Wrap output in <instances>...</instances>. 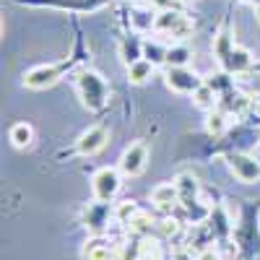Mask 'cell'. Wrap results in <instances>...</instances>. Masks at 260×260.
Returning <instances> with one entry per match:
<instances>
[{
  "instance_id": "cell-1",
  "label": "cell",
  "mask_w": 260,
  "mask_h": 260,
  "mask_svg": "<svg viewBox=\"0 0 260 260\" xmlns=\"http://www.w3.org/2000/svg\"><path fill=\"white\" fill-rule=\"evenodd\" d=\"M76 86H78V96H81L86 110L99 112L110 102V86H107V81L96 71L86 68V71L76 73Z\"/></svg>"
},
{
  "instance_id": "cell-2",
  "label": "cell",
  "mask_w": 260,
  "mask_h": 260,
  "mask_svg": "<svg viewBox=\"0 0 260 260\" xmlns=\"http://www.w3.org/2000/svg\"><path fill=\"white\" fill-rule=\"evenodd\" d=\"M154 31H156L159 37L182 42V39H187V37L195 31V24H192V18H190L187 13H182L180 8H167V11H156Z\"/></svg>"
},
{
  "instance_id": "cell-3",
  "label": "cell",
  "mask_w": 260,
  "mask_h": 260,
  "mask_svg": "<svg viewBox=\"0 0 260 260\" xmlns=\"http://www.w3.org/2000/svg\"><path fill=\"white\" fill-rule=\"evenodd\" d=\"M175 185H177V195H180V206L192 216V219L211 216L206 208H201V185H198V177L190 175V172H182V175L175 180Z\"/></svg>"
},
{
  "instance_id": "cell-4",
  "label": "cell",
  "mask_w": 260,
  "mask_h": 260,
  "mask_svg": "<svg viewBox=\"0 0 260 260\" xmlns=\"http://www.w3.org/2000/svg\"><path fill=\"white\" fill-rule=\"evenodd\" d=\"M71 68V62H50V65H34L24 73V86L26 89H34V91H42V89H50L55 86L65 71Z\"/></svg>"
},
{
  "instance_id": "cell-5",
  "label": "cell",
  "mask_w": 260,
  "mask_h": 260,
  "mask_svg": "<svg viewBox=\"0 0 260 260\" xmlns=\"http://www.w3.org/2000/svg\"><path fill=\"white\" fill-rule=\"evenodd\" d=\"M122 187V172L120 167H102L96 175L91 177V190H94V198L104 201V203H112L117 198V192Z\"/></svg>"
},
{
  "instance_id": "cell-6",
  "label": "cell",
  "mask_w": 260,
  "mask_h": 260,
  "mask_svg": "<svg viewBox=\"0 0 260 260\" xmlns=\"http://www.w3.org/2000/svg\"><path fill=\"white\" fill-rule=\"evenodd\" d=\"M164 81L172 91H177V94H195L203 86V78L190 71L187 65H180V68H164Z\"/></svg>"
},
{
  "instance_id": "cell-7",
  "label": "cell",
  "mask_w": 260,
  "mask_h": 260,
  "mask_svg": "<svg viewBox=\"0 0 260 260\" xmlns=\"http://www.w3.org/2000/svg\"><path fill=\"white\" fill-rule=\"evenodd\" d=\"M146 164H148V146L143 141H136L122 151L117 167H120V172L125 177H138V175L146 172Z\"/></svg>"
},
{
  "instance_id": "cell-8",
  "label": "cell",
  "mask_w": 260,
  "mask_h": 260,
  "mask_svg": "<svg viewBox=\"0 0 260 260\" xmlns=\"http://www.w3.org/2000/svg\"><path fill=\"white\" fill-rule=\"evenodd\" d=\"M229 161V169H232V175L240 180V182H257L260 180V159H255L252 154H242V151H234V154L226 156Z\"/></svg>"
},
{
  "instance_id": "cell-9",
  "label": "cell",
  "mask_w": 260,
  "mask_h": 260,
  "mask_svg": "<svg viewBox=\"0 0 260 260\" xmlns=\"http://www.w3.org/2000/svg\"><path fill=\"white\" fill-rule=\"evenodd\" d=\"M120 255H122V247L102 234H94L83 245V260H120Z\"/></svg>"
},
{
  "instance_id": "cell-10",
  "label": "cell",
  "mask_w": 260,
  "mask_h": 260,
  "mask_svg": "<svg viewBox=\"0 0 260 260\" xmlns=\"http://www.w3.org/2000/svg\"><path fill=\"white\" fill-rule=\"evenodd\" d=\"M107 141H110V133H107V127L102 125H91L89 130H83V133L78 136L76 141V151L81 156H94L99 154V151L107 146Z\"/></svg>"
},
{
  "instance_id": "cell-11",
  "label": "cell",
  "mask_w": 260,
  "mask_h": 260,
  "mask_svg": "<svg viewBox=\"0 0 260 260\" xmlns=\"http://www.w3.org/2000/svg\"><path fill=\"white\" fill-rule=\"evenodd\" d=\"M219 65H221V71H226V73H232V76H242V73H250V71H255V57L245 50V47H232L221 60H219Z\"/></svg>"
},
{
  "instance_id": "cell-12",
  "label": "cell",
  "mask_w": 260,
  "mask_h": 260,
  "mask_svg": "<svg viewBox=\"0 0 260 260\" xmlns=\"http://www.w3.org/2000/svg\"><path fill=\"white\" fill-rule=\"evenodd\" d=\"M151 203L159 213H172L175 206H180V195H177V185L175 182H161L151 190Z\"/></svg>"
},
{
  "instance_id": "cell-13",
  "label": "cell",
  "mask_w": 260,
  "mask_h": 260,
  "mask_svg": "<svg viewBox=\"0 0 260 260\" xmlns=\"http://www.w3.org/2000/svg\"><path fill=\"white\" fill-rule=\"evenodd\" d=\"M112 216H115V211L110 208V203L96 201V203H89V208L83 211V221H86V226H89L94 234H102Z\"/></svg>"
},
{
  "instance_id": "cell-14",
  "label": "cell",
  "mask_w": 260,
  "mask_h": 260,
  "mask_svg": "<svg viewBox=\"0 0 260 260\" xmlns=\"http://www.w3.org/2000/svg\"><path fill=\"white\" fill-rule=\"evenodd\" d=\"M250 102H252V96L242 94L240 89H232V91H226V94L219 96V107L229 117H245L247 110H250Z\"/></svg>"
},
{
  "instance_id": "cell-15",
  "label": "cell",
  "mask_w": 260,
  "mask_h": 260,
  "mask_svg": "<svg viewBox=\"0 0 260 260\" xmlns=\"http://www.w3.org/2000/svg\"><path fill=\"white\" fill-rule=\"evenodd\" d=\"M154 24H156V11L151 6L141 3V6H136L133 11H130V26H133L136 31H151Z\"/></svg>"
},
{
  "instance_id": "cell-16",
  "label": "cell",
  "mask_w": 260,
  "mask_h": 260,
  "mask_svg": "<svg viewBox=\"0 0 260 260\" xmlns=\"http://www.w3.org/2000/svg\"><path fill=\"white\" fill-rule=\"evenodd\" d=\"M154 71H156V65L151 62V60H146V57H141V60H136V62L127 65V81L136 83V86H143V83L151 81Z\"/></svg>"
},
{
  "instance_id": "cell-17",
  "label": "cell",
  "mask_w": 260,
  "mask_h": 260,
  "mask_svg": "<svg viewBox=\"0 0 260 260\" xmlns=\"http://www.w3.org/2000/svg\"><path fill=\"white\" fill-rule=\"evenodd\" d=\"M229 120L232 117L221 110V107H213V110L208 112V117H206V130H208L211 136L219 138V136H224L226 130H229Z\"/></svg>"
},
{
  "instance_id": "cell-18",
  "label": "cell",
  "mask_w": 260,
  "mask_h": 260,
  "mask_svg": "<svg viewBox=\"0 0 260 260\" xmlns=\"http://www.w3.org/2000/svg\"><path fill=\"white\" fill-rule=\"evenodd\" d=\"M192 60V50L187 47V45H169V50H167V60H164V65L167 68H180V65H187Z\"/></svg>"
},
{
  "instance_id": "cell-19",
  "label": "cell",
  "mask_w": 260,
  "mask_h": 260,
  "mask_svg": "<svg viewBox=\"0 0 260 260\" xmlns=\"http://www.w3.org/2000/svg\"><path fill=\"white\" fill-rule=\"evenodd\" d=\"M11 143L16 146V148H29L31 143H34V127L29 125V122H16L13 127H11Z\"/></svg>"
},
{
  "instance_id": "cell-20",
  "label": "cell",
  "mask_w": 260,
  "mask_h": 260,
  "mask_svg": "<svg viewBox=\"0 0 260 260\" xmlns=\"http://www.w3.org/2000/svg\"><path fill=\"white\" fill-rule=\"evenodd\" d=\"M192 102H195V107H201V110L211 112L213 107H219V94H216V91L211 89V86L203 81V86L192 94Z\"/></svg>"
},
{
  "instance_id": "cell-21",
  "label": "cell",
  "mask_w": 260,
  "mask_h": 260,
  "mask_svg": "<svg viewBox=\"0 0 260 260\" xmlns=\"http://www.w3.org/2000/svg\"><path fill=\"white\" fill-rule=\"evenodd\" d=\"M120 57H122V62H125V65L141 60V57H143V42H141V39H136V37H127V39L122 42V45H120Z\"/></svg>"
},
{
  "instance_id": "cell-22",
  "label": "cell",
  "mask_w": 260,
  "mask_h": 260,
  "mask_svg": "<svg viewBox=\"0 0 260 260\" xmlns=\"http://www.w3.org/2000/svg\"><path fill=\"white\" fill-rule=\"evenodd\" d=\"M232 47H234V37H232L229 29H221L219 34L213 37V55H216V60H221Z\"/></svg>"
},
{
  "instance_id": "cell-23",
  "label": "cell",
  "mask_w": 260,
  "mask_h": 260,
  "mask_svg": "<svg viewBox=\"0 0 260 260\" xmlns=\"http://www.w3.org/2000/svg\"><path fill=\"white\" fill-rule=\"evenodd\" d=\"M167 50H169V47L159 45L156 39H154V42H143V57H146V60H151L154 65H159V62H164V60H167Z\"/></svg>"
},
{
  "instance_id": "cell-24",
  "label": "cell",
  "mask_w": 260,
  "mask_h": 260,
  "mask_svg": "<svg viewBox=\"0 0 260 260\" xmlns=\"http://www.w3.org/2000/svg\"><path fill=\"white\" fill-rule=\"evenodd\" d=\"M211 89L216 91V94H226V91H232L234 89V81H232V73H226V71H221V73H216V76H211V81H206Z\"/></svg>"
},
{
  "instance_id": "cell-25",
  "label": "cell",
  "mask_w": 260,
  "mask_h": 260,
  "mask_svg": "<svg viewBox=\"0 0 260 260\" xmlns=\"http://www.w3.org/2000/svg\"><path fill=\"white\" fill-rule=\"evenodd\" d=\"M195 260H221V252L216 250V247H206V250L198 252V257H195Z\"/></svg>"
},
{
  "instance_id": "cell-26",
  "label": "cell",
  "mask_w": 260,
  "mask_h": 260,
  "mask_svg": "<svg viewBox=\"0 0 260 260\" xmlns=\"http://www.w3.org/2000/svg\"><path fill=\"white\" fill-rule=\"evenodd\" d=\"M245 117H255V120L260 122V96H252L250 110H247V115H245Z\"/></svg>"
},
{
  "instance_id": "cell-27",
  "label": "cell",
  "mask_w": 260,
  "mask_h": 260,
  "mask_svg": "<svg viewBox=\"0 0 260 260\" xmlns=\"http://www.w3.org/2000/svg\"><path fill=\"white\" fill-rule=\"evenodd\" d=\"M177 0H148V6L151 8H156V11H167V8H175Z\"/></svg>"
},
{
  "instance_id": "cell-28",
  "label": "cell",
  "mask_w": 260,
  "mask_h": 260,
  "mask_svg": "<svg viewBox=\"0 0 260 260\" xmlns=\"http://www.w3.org/2000/svg\"><path fill=\"white\" fill-rule=\"evenodd\" d=\"M172 260H195V257H192V252H187V250H177L175 255H172Z\"/></svg>"
},
{
  "instance_id": "cell-29",
  "label": "cell",
  "mask_w": 260,
  "mask_h": 260,
  "mask_svg": "<svg viewBox=\"0 0 260 260\" xmlns=\"http://www.w3.org/2000/svg\"><path fill=\"white\" fill-rule=\"evenodd\" d=\"M120 260H146V257H138V255H122Z\"/></svg>"
},
{
  "instance_id": "cell-30",
  "label": "cell",
  "mask_w": 260,
  "mask_h": 260,
  "mask_svg": "<svg viewBox=\"0 0 260 260\" xmlns=\"http://www.w3.org/2000/svg\"><path fill=\"white\" fill-rule=\"evenodd\" d=\"M245 3H250V6H255V8H257V6H260V0H245Z\"/></svg>"
},
{
  "instance_id": "cell-31",
  "label": "cell",
  "mask_w": 260,
  "mask_h": 260,
  "mask_svg": "<svg viewBox=\"0 0 260 260\" xmlns=\"http://www.w3.org/2000/svg\"><path fill=\"white\" fill-rule=\"evenodd\" d=\"M255 16H257V21H260V6H257V8H255Z\"/></svg>"
},
{
  "instance_id": "cell-32",
  "label": "cell",
  "mask_w": 260,
  "mask_h": 260,
  "mask_svg": "<svg viewBox=\"0 0 260 260\" xmlns=\"http://www.w3.org/2000/svg\"><path fill=\"white\" fill-rule=\"evenodd\" d=\"M255 71H260V62H255Z\"/></svg>"
}]
</instances>
